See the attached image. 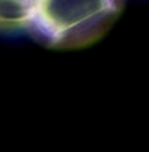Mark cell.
Listing matches in <instances>:
<instances>
[{"mask_svg":"<svg viewBox=\"0 0 149 152\" xmlns=\"http://www.w3.org/2000/svg\"><path fill=\"white\" fill-rule=\"evenodd\" d=\"M122 0H34L29 32L49 48L75 49L100 39Z\"/></svg>","mask_w":149,"mask_h":152,"instance_id":"cell-1","label":"cell"},{"mask_svg":"<svg viewBox=\"0 0 149 152\" xmlns=\"http://www.w3.org/2000/svg\"><path fill=\"white\" fill-rule=\"evenodd\" d=\"M34 0H0V31H29Z\"/></svg>","mask_w":149,"mask_h":152,"instance_id":"cell-2","label":"cell"}]
</instances>
